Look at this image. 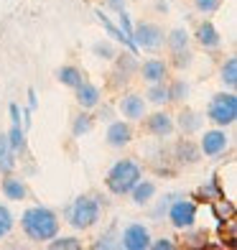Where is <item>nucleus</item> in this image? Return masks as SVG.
<instances>
[{
  "label": "nucleus",
  "mask_w": 237,
  "mask_h": 250,
  "mask_svg": "<svg viewBox=\"0 0 237 250\" xmlns=\"http://www.w3.org/2000/svg\"><path fill=\"white\" fill-rule=\"evenodd\" d=\"M92 54L97 56V59H115V54H118V49H115V43H112V41H97L95 43V46H92Z\"/></svg>",
  "instance_id": "nucleus-30"
},
{
  "label": "nucleus",
  "mask_w": 237,
  "mask_h": 250,
  "mask_svg": "<svg viewBox=\"0 0 237 250\" xmlns=\"http://www.w3.org/2000/svg\"><path fill=\"white\" fill-rule=\"evenodd\" d=\"M97 18H99V23H102L105 26V31H107V36H112V39H115L118 43H122V46H125L128 51H133V54H138V46H135V43H133V39H128L125 36V33H122L115 23H112V21L102 13V10H97Z\"/></svg>",
  "instance_id": "nucleus-16"
},
{
  "label": "nucleus",
  "mask_w": 237,
  "mask_h": 250,
  "mask_svg": "<svg viewBox=\"0 0 237 250\" xmlns=\"http://www.w3.org/2000/svg\"><path fill=\"white\" fill-rule=\"evenodd\" d=\"M8 112H10V123H13V125H20V110H18V105H16V102H10Z\"/></svg>",
  "instance_id": "nucleus-36"
},
{
  "label": "nucleus",
  "mask_w": 237,
  "mask_h": 250,
  "mask_svg": "<svg viewBox=\"0 0 237 250\" xmlns=\"http://www.w3.org/2000/svg\"><path fill=\"white\" fill-rule=\"evenodd\" d=\"M201 158V151H199V146L194 141H178L176 143V161H181V164H197Z\"/></svg>",
  "instance_id": "nucleus-18"
},
{
  "label": "nucleus",
  "mask_w": 237,
  "mask_h": 250,
  "mask_svg": "<svg viewBox=\"0 0 237 250\" xmlns=\"http://www.w3.org/2000/svg\"><path fill=\"white\" fill-rule=\"evenodd\" d=\"M138 72L143 74V79L148 84H156V82H166L168 79V64L163 59H148L138 66Z\"/></svg>",
  "instance_id": "nucleus-13"
},
{
  "label": "nucleus",
  "mask_w": 237,
  "mask_h": 250,
  "mask_svg": "<svg viewBox=\"0 0 237 250\" xmlns=\"http://www.w3.org/2000/svg\"><path fill=\"white\" fill-rule=\"evenodd\" d=\"M0 189H3V197L10 199V202H23L28 197V187L26 181L20 176H13V174H5L3 184H0Z\"/></svg>",
  "instance_id": "nucleus-15"
},
{
  "label": "nucleus",
  "mask_w": 237,
  "mask_h": 250,
  "mask_svg": "<svg viewBox=\"0 0 237 250\" xmlns=\"http://www.w3.org/2000/svg\"><path fill=\"white\" fill-rule=\"evenodd\" d=\"M118 28L125 33L128 39H133V21H130L128 10H118Z\"/></svg>",
  "instance_id": "nucleus-33"
},
{
  "label": "nucleus",
  "mask_w": 237,
  "mask_h": 250,
  "mask_svg": "<svg viewBox=\"0 0 237 250\" xmlns=\"http://www.w3.org/2000/svg\"><path fill=\"white\" fill-rule=\"evenodd\" d=\"M151 248H156V250H174L176 243L171 240V237H158V240H151Z\"/></svg>",
  "instance_id": "nucleus-35"
},
{
  "label": "nucleus",
  "mask_w": 237,
  "mask_h": 250,
  "mask_svg": "<svg viewBox=\"0 0 237 250\" xmlns=\"http://www.w3.org/2000/svg\"><path fill=\"white\" fill-rule=\"evenodd\" d=\"M171 56H174V66L176 69H186V66H191V51L189 49H181V51H171Z\"/></svg>",
  "instance_id": "nucleus-32"
},
{
  "label": "nucleus",
  "mask_w": 237,
  "mask_h": 250,
  "mask_svg": "<svg viewBox=\"0 0 237 250\" xmlns=\"http://www.w3.org/2000/svg\"><path fill=\"white\" fill-rule=\"evenodd\" d=\"M107 5H110V8H115V10H122L125 0H107Z\"/></svg>",
  "instance_id": "nucleus-39"
},
{
  "label": "nucleus",
  "mask_w": 237,
  "mask_h": 250,
  "mask_svg": "<svg viewBox=\"0 0 237 250\" xmlns=\"http://www.w3.org/2000/svg\"><path fill=\"white\" fill-rule=\"evenodd\" d=\"M20 227L28 240L33 243H49L51 237L59 235V214L51 207H43V204H33L23 214H20Z\"/></svg>",
  "instance_id": "nucleus-1"
},
{
  "label": "nucleus",
  "mask_w": 237,
  "mask_h": 250,
  "mask_svg": "<svg viewBox=\"0 0 237 250\" xmlns=\"http://www.w3.org/2000/svg\"><path fill=\"white\" fill-rule=\"evenodd\" d=\"M168 87V102H184L189 97V84L184 82V79H174Z\"/></svg>",
  "instance_id": "nucleus-28"
},
{
  "label": "nucleus",
  "mask_w": 237,
  "mask_h": 250,
  "mask_svg": "<svg viewBox=\"0 0 237 250\" xmlns=\"http://www.w3.org/2000/svg\"><path fill=\"white\" fill-rule=\"evenodd\" d=\"M145 107H148V102H145L143 95H125L120 100V112H122V118H128V120H143L145 118Z\"/></svg>",
  "instance_id": "nucleus-11"
},
{
  "label": "nucleus",
  "mask_w": 237,
  "mask_h": 250,
  "mask_svg": "<svg viewBox=\"0 0 237 250\" xmlns=\"http://www.w3.org/2000/svg\"><path fill=\"white\" fill-rule=\"evenodd\" d=\"M92 128H95V118L89 115V112H79V115L74 118V123H72V133L77 135V138L87 135Z\"/></svg>",
  "instance_id": "nucleus-25"
},
{
  "label": "nucleus",
  "mask_w": 237,
  "mask_h": 250,
  "mask_svg": "<svg viewBox=\"0 0 237 250\" xmlns=\"http://www.w3.org/2000/svg\"><path fill=\"white\" fill-rule=\"evenodd\" d=\"M219 79H222V84L227 87V89H235L237 87V59H235V56H230V59L222 64Z\"/></svg>",
  "instance_id": "nucleus-23"
},
{
  "label": "nucleus",
  "mask_w": 237,
  "mask_h": 250,
  "mask_svg": "<svg viewBox=\"0 0 237 250\" xmlns=\"http://www.w3.org/2000/svg\"><path fill=\"white\" fill-rule=\"evenodd\" d=\"M194 5L199 13H214L219 5H222V0H194Z\"/></svg>",
  "instance_id": "nucleus-34"
},
{
  "label": "nucleus",
  "mask_w": 237,
  "mask_h": 250,
  "mask_svg": "<svg viewBox=\"0 0 237 250\" xmlns=\"http://www.w3.org/2000/svg\"><path fill=\"white\" fill-rule=\"evenodd\" d=\"M176 125H178V130H181L184 135H191V133L201 130V125H204V115H199V112H191V110H184L181 115H178Z\"/></svg>",
  "instance_id": "nucleus-19"
},
{
  "label": "nucleus",
  "mask_w": 237,
  "mask_h": 250,
  "mask_svg": "<svg viewBox=\"0 0 237 250\" xmlns=\"http://www.w3.org/2000/svg\"><path fill=\"white\" fill-rule=\"evenodd\" d=\"M163 28L161 26H156V23H148V21H143V23L138 26H133V43L138 46V51H156V49H161L163 46Z\"/></svg>",
  "instance_id": "nucleus-5"
},
{
  "label": "nucleus",
  "mask_w": 237,
  "mask_h": 250,
  "mask_svg": "<svg viewBox=\"0 0 237 250\" xmlns=\"http://www.w3.org/2000/svg\"><path fill=\"white\" fill-rule=\"evenodd\" d=\"M16 164L18 161H16V153L8 146V135L0 133V174H13Z\"/></svg>",
  "instance_id": "nucleus-21"
},
{
  "label": "nucleus",
  "mask_w": 237,
  "mask_h": 250,
  "mask_svg": "<svg viewBox=\"0 0 237 250\" xmlns=\"http://www.w3.org/2000/svg\"><path fill=\"white\" fill-rule=\"evenodd\" d=\"M36 105H39V100H36V89L28 87V110H36Z\"/></svg>",
  "instance_id": "nucleus-38"
},
{
  "label": "nucleus",
  "mask_w": 237,
  "mask_h": 250,
  "mask_svg": "<svg viewBox=\"0 0 237 250\" xmlns=\"http://www.w3.org/2000/svg\"><path fill=\"white\" fill-rule=\"evenodd\" d=\"M49 248L51 250H79L82 243H79L77 237H59V235H56V237L49 240Z\"/></svg>",
  "instance_id": "nucleus-31"
},
{
  "label": "nucleus",
  "mask_w": 237,
  "mask_h": 250,
  "mask_svg": "<svg viewBox=\"0 0 237 250\" xmlns=\"http://www.w3.org/2000/svg\"><path fill=\"white\" fill-rule=\"evenodd\" d=\"M74 92H77V102H79V107L82 110H95L99 102H102V92H99V87L92 84V82H84L74 87Z\"/></svg>",
  "instance_id": "nucleus-12"
},
{
  "label": "nucleus",
  "mask_w": 237,
  "mask_h": 250,
  "mask_svg": "<svg viewBox=\"0 0 237 250\" xmlns=\"http://www.w3.org/2000/svg\"><path fill=\"white\" fill-rule=\"evenodd\" d=\"M145 130L156 138H168L174 130H176V123H174V115H168V112H153V115L145 118Z\"/></svg>",
  "instance_id": "nucleus-10"
},
{
  "label": "nucleus",
  "mask_w": 237,
  "mask_h": 250,
  "mask_svg": "<svg viewBox=\"0 0 237 250\" xmlns=\"http://www.w3.org/2000/svg\"><path fill=\"white\" fill-rule=\"evenodd\" d=\"M66 222H69L74 230H89L99 222V199L95 197H77L69 207H66Z\"/></svg>",
  "instance_id": "nucleus-3"
},
{
  "label": "nucleus",
  "mask_w": 237,
  "mask_h": 250,
  "mask_svg": "<svg viewBox=\"0 0 237 250\" xmlns=\"http://www.w3.org/2000/svg\"><path fill=\"white\" fill-rule=\"evenodd\" d=\"M115 59H118V74L122 79H128L130 74L138 72V59H135V54L133 51H122V54H115Z\"/></svg>",
  "instance_id": "nucleus-22"
},
{
  "label": "nucleus",
  "mask_w": 237,
  "mask_h": 250,
  "mask_svg": "<svg viewBox=\"0 0 237 250\" xmlns=\"http://www.w3.org/2000/svg\"><path fill=\"white\" fill-rule=\"evenodd\" d=\"M199 151L204 153L207 158H214V156H219L227 151V146H230V135L224 133V128H214V130H204V135L199 138Z\"/></svg>",
  "instance_id": "nucleus-8"
},
{
  "label": "nucleus",
  "mask_w": 237,
  "mask_h": 250,
  "mask_svg": "<svg viewBox=\"0 0 237 250\" xmlns=\"http://www.w3.org/2000/svg\"><path fill=\"white\" fill-rule=\"evenodd\" d=\"M145 102H153V105H163V102H168V87H166V82L151 84L148 92H145Z\"/></svg>",
  "instance_id": "nucleus-27"
},
{
  "label": "nucleus",
  "mask_w": 237,
  "mask_h": 250,
  "mask_svg": "<svg viewBox=\"0 0 237 250\" xmlns=\"http://www.w3.org/2000/svg\"><path fill=\"white\" fill-rule=\"evenodd\" d=\"M156 10H163V13H166V10H168V3H163V0H158V3H156Z\"/></svg>",
  "instance_id": "nucleus-40"
},
{
  "label": "nucleus",
  "mask_w": 237,
  "mask_h": 250,
  "mask_svg": "<svg viewBox=\"0 0 237 250\" xmlns=\"http://www.w3.org/2000/svg\"><path fill=\"white\" fill-rule=\"evenodd\" d=\"M13 225H16V217L5 204H0V237H8L13 232Z\"/></svg>",
  "instance_id": "nucleus-29"
},
{
  "label": "nucleus",
  "mask_w": 237,
  "mask_h": 250,
  "mask_svg": "<svg viewBox=\"0 0 237 250\" xmlns=\"http://www.w3.org/2000/svg\"><path fill=\"white\" fill-rule=\"evenodd\" d=\"M105 141L110 148H122L133 141V125L130 120H115L107 125V133H105Z\"/></svg>",
  "instance_id": "nucleus-9"
},
{
  "label": "nucleus",
  "mask_w": 237,
  "mask_h": 250,
  "mask_svg": "<svg viewBox=\"0 0 237 250\" xmlns=\"http://www.w3.org/2000/svg\"><path fill=\"white\" fill-rule=\"evenodd\" d=\"M140 179H143L140 166L135 161H130V158H122V161L110 166V171L105 176V187H107L110 194H115V197H128L130 189L138 184Z\"/></svg>",
  "instance_id": "nucleus-2"
},
{
  "label": "nucleus",
  "mask_w": 237,
  "mask_h": 250,
  "mask_svg": "<svg viewBox=\"0 0 237 250\" xmlns=\"http://www.w3.org/2000/svg\"><path fill=\"white\" fill-rule=\"evenodd\" d=\"M166 43L171 51H181V49H189V33L184 28H174L171 33L166 36Z\"/></svg>",
  "instance_id": "nucleus-26"
},
{
  "label": "nucleus",
  "mask_w": 237,
  "mask_h": 250,
  "mask_svg": "<svg viewBox=\"0 0 237 250\" xmlns=\"http://www.w3.org/2000/svg\"><path fill=\"white\" fill-rule=\"evenodd\" d=\"M110 245H112V230H110L107 235H102V237L95 243V248H110Z\"/></svg>",
  "instance_id": "nucleus-37"
},
{
  "label": "nucleus",
  "mask_w": 237,
  "mask_h": 250,
  "mask_svg": "<svg viewBox=\"0 0 237 250\" xmlns=\"http://www.w3.org/2000/svg\"><path fill=\"white\" fill-rule=\"evenodd\" d=\"M168 222H171L176 230H191L197 225V204L191 199H176L168 204Z\"/></svg>",
  "instance_id": "nucleus-6"
},
{
  "label": "nucleus",
  "mask_w": 237,
  "mask_h": 250,
  "mask_svg": "<svg viewBox=\"0 0 237 250\" xmlns=\"http://www.w3.org/2000/svg\"><path fill=\"white\" fill-rule=\"evenodd\" d=\"M56 79H59V82L64 84V87H79L84 82V74H82V69H77L74 64H64V66H59V69H56Z\"/></svg>",
  "instance_id": "nucleus-20"
},
{
  "label": "nucleus",
  "mask_w": 237,
  "mask_h": 250,
  "mask_svg": "<svg viewBox=\"0 0 237 250\" xmlns=\"http://www.w3.org/2000/svg\"><path fill=\"white\" fill-rule=\"evenodd\" d=\"M151 240H153L151 230L145 225H140V222L128 225L125 230H122V235H120V245L125 250H148Z\"/></svg>",
  "instance_id": "nucleus-7"
},
{
  "label": "nucleus",
  "mask_w": 237,
  "mask_h": 250,
  "mask_svg": "<svg viewBox=\"0 0 237 250\" xmlns=\"http://www.w3.org/2000/svg\"><path fill=\"white\" fill-rule=\"evenodd\" d=\"M8 135V146L13 153H20L26 148V128H20V125H10V130L5 133Z\"/></svg>",
  "instance_id": "nucleus-24"
},
{
  "label": "nucleus",
  "mask_w": 237,
  "mask_h": 250,
  "mask_svg": "<svg viewBox=\"0 0 237 250\" xmlns=\"http://www.w3.org/2000/svg\"><path fill=\"white\" fill-rule=\"evenodd\" d=\"M153 197H156V184H153V181H148V179H140L138 184H135V187L130 189V199H133L135 204H138V207L148 204Z\"/></svg>",
  "instance_id": "nucleus-17"
},
{
  "label": "nucleus",
  "mask_w": 237,
  "mask_h": 250,
  "mask_svg": "<svg viewBox=\"0 0 237 250\" xmlns=\"http://www.w3.org/2000/svg\"><path fill=\"white\" fill-rule=\"evenodd\" d=\"M207 120H212L217 128H230L237 120V97L235 92H219L209 100V107H207Z\"/></svg>",
  "instance_id": "nucleus-4"
},
{
  "label": "nucleus",
  "mask_w": 237,
  "mask_h": 250,
  "mask_svg": "<svg viewBox=\"0 0 237 250\" xmlns=\"http://www.w3.org/2000/svg\"><path fill=\"white\" fill-rule=\"evenodd\" d=\"M197 41H199V46L207 49V51L222 46V36H219V31H217V26H214L212 21H201V23H199V28H197Z\"/></svg>",
  "instance_id": "nucleus-14"
}]
</instances>
